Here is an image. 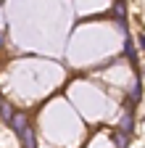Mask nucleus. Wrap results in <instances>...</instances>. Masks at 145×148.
Listing matches in <instances>:
<instances>
[{
	"mask_svg": "<svg viewBox=\"0 0 145 148\" xmlns=\"http://www.w3.org/2000/svg\"><path fill=\"white\" fill-rule=\"evenodd\" d=\"M0 114H3V119H5V122H11V119H13V111H11V106H8V103H0Z\"/></svg>",
	"mask_w": 145,
	"mask_h": 148,
	"instance_id": "obj_1",
	"label": "nucleus"
},
{
	"mask_svg": "<svg viewBox=\"0 0 145 148\" xmlns=\"http://www.w3.org/2000/svg\"><path fill=\"white\" fill-rule=\"evenodd\" d=\"M3 45H5V34L0 32V48H3Z\"/></svg>",
	"mask_w": 145,
	"mask_h": 148,
	"instance_id": "obj_4",
	"label": "nucleus"
},
{
	"mask_svg": "<svg viewBox=\"0 0 145 148\" xmlns=\"http://www.w3.org/2000/svg\"><path fill=\"white\" fill-rule=\"evenodd\" d=\"M124 53L129 56V58L135 61V48H132V42H124Z\"/></svg>",
	"mask_w": 145,
	"mask_h": 148,
	"instance_id": "obj_2",
	"label": "nucleus"
},
{
	"mask_svg": "<svg viewBox=\"0 0 145 148\" xmlns=\"http://www.w3.org/2000/svg\"><path fill=\"white\" fill-rule=\"evenodd\" d=\"M137 42H140V48L145 50V34H140V40H137Z\"/></svg>",
	"mask_w": 145,
	"mask_h": 148,
	"instance_id": "obj_3",
	"label": "nucleus"
}]
</instances>
